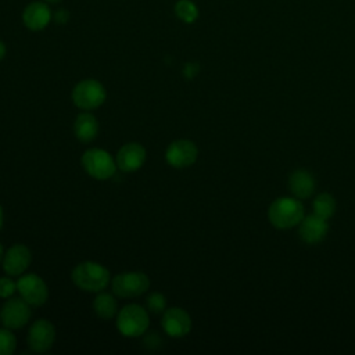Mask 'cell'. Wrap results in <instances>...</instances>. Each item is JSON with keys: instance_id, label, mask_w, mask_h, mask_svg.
Listing matches in <instances>:
<instances>
[{"instance_id": "4fadbf2b", "label": "cell", "mask_w": 355, "mask_h": 355, "mask_svg": "<svg viewBox=\"0 0 355 355\" xmlns=\"http://www.w3.org/2000/svg\"><path fill=\"white\" fill-rule=\"evenodd\" d=\"M147 158V151L143 147V144L137 141H129L125 143L116 153L115 161L118 169L126 173H132L139 171Z\"/></svg>"}, {"instance_id": "30bf717a", "label": "cell", "mask_w": 355, "mask_h": 355, "mask_svg": "<svg viewBox=\"0 0 355 355\" xmlns=\"http://www.w3.org/2000/svg\"><path fill=\"white\" fill-rule=\"evenodd\" d=\"M26 341L33 352L49 351L55 341V327L47 319L35 320L28 330Z\"/></svg>"}, {"instance_id": "44dd1931", "label": "cell", "mask_w": 355, "mask_h": 355, "mask_svg": "<svg viewBox=\"0 0 355 355\" xmlns=\"http://www.w3.org/2000/svg\"><path fill=\"white\" fill-rule=\"evenodd\" d=\"M146 309L153 315H162L166 309V297L162 293H150L146 298Z\"/></svg>"}, {"instance_id": "7c38bea8", "label": "cell", "mask_w": 355, "mask_h": 355, "mask_svg": "<svg viewBox=\"0 0 355 355\" xmlns=\"http://www.w3.org/2000/svg\"><path fill=\"white\" fill-rule=\"evenodd\" d=\"M32 262V252L25 244H12L3 257V270L12 277H19L26 272Z\"/></svg>"}, {"instance_id": "9c48e42d", "label": "cell", "mask_w": 355, "mask_h": 355, "mask_svg": "<svg viewBox=\"0 0 355 355\" xmlns=\"http://www.w3.org/2000/svg\"><path fill=\"white\" fill-rule=\"evenodd\" d=\"M198 157V148L194 141L189 139H179L172 143L165 150V161L169 166L176 169H183L191 166Z\"/></svg>"}, {"instance_id": "e0dca14e", "label": "cell", "mask_w": 355, "mask_h": 355, "mask_svg": "<svg viewBox=\"0 0 355 355\" xmlns=\"http://www.w3.org/2000/svg\"><path fill=\"white\" fill-rule=\"evenodd\" d=\"M93 311L94 313L104 320L112 319L118 313V301L115 298V294L105 293L104 290L97 293L96 298L93 300Z\"/></svg>"}, {"instance_id": "d4e9b609", "label": "cell", "mask_w": 355, "mask_h": 355, "mask_svg": "<svg viewBox=\"0 0 355 355\" xmlns=\"http://www.w3.org/2000/svg\"><path fill=\"white\" fill-rule=\"evenodd\" d=\"M6 53H7V49H6V44L3 43V40H0V61L6 57Z\"/></svg>"}, {"instance_id": "83f0119b", "label": "cell", "mask_w": 355, "mask_h": 355, "mask_svg": "<svg viewBox=\"0 0 355 355\" xmlns=\"http://www.w3.org/2000/svg\"><path fill=\"white\" fill-rule=\"evenodd\" d=\"M46 3H49V4H57V3H60L61 0H44Z\"/></svg>"}, {"instance_id": "9a60e30c", "label": "cell", "mask_w": 355, "mask_h": 355, "mask_svg": "<svg viewBox=\"0 0 355 355\" xmlns=\"http://www.w3.org/2000/svg\"><path fill=\"white\" fill-rule=\"evenodd\" d=\"M73 135L80 143H90L98 135V121L97 118L89 112L82 111L73 121Z\"/></svg>"}, {"instance_id": "277c9868", "label": "cell", "mask_w": 355, "mask_h": 355, "mask_svg": "<svg viewBox=\"0 0 355 355\" xmlns=\"http://www.w3.org/2000/svg\"><path fill=\"white\" fill-rule=\"evenodd\" d=\"M72 103L82 111L101 107L107 98V90L97 79H83L75 85L71 94Z\"/></svg>"}, {"instance_id": "603a6c76", "label": "cell", "mask_w": 355, "mask_h": 355, "mask_svg": "<svg viewBox=\"0 0 355 355\" xmlns=\"http://www.w3.org/2000/svg\"><path fill=\"white\" fill-rule=\"evenodd\" d=\"M17 293V282L12 279V276L0 277V298H10Z\"/></svg>"}, {"instance_id": "4316f807", "label": "cell", "mask_w": 355, "mask_h": 355, "mask_svg": "<svg viewBox=\"0 0 355 355\" xmlns=\"http://www.w3.org/2000/svg\"><path fill=\"white\" fill-rule=\"evenodd\" d=\"M3 257H4V248H3V244L0 243V265L3 262Z\"/></svg>"}, {"instance_id": "3957f363", "label": "cell", "mask_w": 355, "mask_h": 355, "mask_svg": "<svg viewBox=\"0 0 355 355\" xmlns=\"http://www.w3.org/2000/svg\"><path fill=\"white\" fill-rule=\"evenodd\" d=\"M83 171L96 180H108L116 172L115 158L103 148H87L80 157Z\"/></svg>"}, {"instance_id": "6da1fadb", "label": "cell", "mask_w": 355, "mask_h": 355, "mask_svg": "<svg viewBox=\"0 0 355 355\" xmlns=\"http://www.w3.org/2000/svg\"><path fill=\"white\" fill-rule=\"evenodd\" d=\"M73 284L87 293H100L111 283V275L108 269L94 261L79 262L71 273Z\"/></svg>"}, {"instance_id": "52a82bcc", "label": "cell", "mask_w": 355, "mask_h": 355, "mask_svg": "<svg viewBox=\"0 0 355 355\" xmlns=\"http://www.w3.org/2000/svg\"><path fill=\"white\" fill-rule=\"evenodd\" d=\"M31 305L21 297H10L4 301L0 309V323L11 330L22 329L28 324L32 316Z\"/></svg>"}, {"instance_id": "5b68a950", "label": "cell", "mask_w": 355, "mask_h": 355, "mask_svg": "<svg viewBox=\"0 0 355 355\" xmlns=\"http://www.w3.org/2000/svg\"><path fill=\"white\" fill-rule=\"evenodd\" d=\"M269 220L277 229H287L298 225L304 218V208L294 198H277L269 207Z\"/></svg>"}, {"instance_id": "cb8c5ba5", "label": "cell", "mask_w": 355, "mask_h": 355, "mask_svg": "<svg viewBox=\"0 0 355 355\" xmlns=\"http://www.w3.org/2000/svg\"><path fill=\"white\" fill-rule=\"evenodd\" d=\"M53 17H54V19H55L58 24H60V22L64 24V22L68 19V12H67L65 10H58Z\"/></svg>"}, {"instance_id": "7402d4cb", "label": "cell", "mask_w": 355, "mask_h": 355, "mask_svg": "<svg viewBox=\"0 0 355 355\" xmlns=\"http://www.w3.org/2000/svg\"><path fill=\"white\" fill-rule=\"evenodd\" d=\"M17 348V337L11 329H0V355H11Z\"/></svg>"}, {"instance_id": "d6986e66", "label": "cell", "mask_w": 355, "mask_h": 355, "mask_svg": "<svg viewBox=\"0 0 355 355\" xmlns=\"http://www.w3.org/2000/svg\"><path fill=\"white\" fill-rule=\"evenodd\" d=\"M175 15L184 24H193L198 18V8L191 0H178L173 7Z\"/></svg>"}, {"instance_id": "2e32d148", "label": "cell", "mask_w": 355, "mask_h": 355, "mask_svg": "<svg viewBox=\"0 0 355 355\" xmlns=\"http://www.w3.org/2000/svg\"><path fill=\"white\" fill-rule=\"evenodd\" d=\"M327 233V223L326 219L319 218L318 215L312 214L306 218H302L300 222V236L304 241L309 244L319 243Z\"/></svg>"}, {"instance_id": "484cf974", "label": "cell", "mask_w": 355, "mask_h": 355, "mask_svg": "<svg viewBox=\"0 0 355 355\" xmlns=\"http://www.w3.org/2000/svg\"><path fill=\"white\" fill-rule=\"evenodd\" d=\"M3 223H4V211H3V207L0 204V230L3 227Z\"/></svg>"}, {"instance_id": "ac0fdd59", "label": "cell", "mask_w": 355, "mask_h": 355, "mask_svg": "<svg viewBox=\"0 0 355 355\" xmlns=\"http://www.w3.org/2000/svg\"><path fill=\"white\" fill-rule=\"evenodd\" d=\"M288 186L295 197L306 198L315 189V180L306 171H295L288 179Z\"/></svg>"}, {"instance_id": "7a4b0ae2", "label": "cell", "mask_w": 355, "mask_h": 355, "mask_svg": "<svg viewBox=\"0 0 355 355\" xmlns=\"http://www.w3.org/2000/svg\"><path fill=\"white\" fill-rule=\"evenodd\" d=\"M150 326V315L146 306L139 304H128L116 313V329L128 338H136L147 333Z\"/></svg>"}, {"instance_id": "5bb4252c", "label": "cell", "mask_w": 355, "mask_h": 355, "mask_svg": "<svg viewBox=\"0 0 355 355\" xmlns=\"http://www.w3.org/2000/svg\"><path fill=\"white\" fill-rule=\"evenodd\" d=\"M51 19L53 12L49 3L46 1H32L26 4L22 11V22L25 28L33 32H39L47 28Z\"/></svg>"}, {"instance_id": "ba28073f", "label": "cell", "mask_w": 355, "mask_h": 355, "mask_svg": "<svg viewBox=\"0 0 355 355\" xmlns=\"http://www.w3.org/2000/svg\"><path fill=\"white\" fill-rule=\"evenodd\" d=\"M17 293L31 306H42L49 300L46 282L36 273H24L17 280Z\"/></svg>"}, {"instance_id": "8992f818", "label": "cell", "mask_w": 355, "mask_h": 355, "mask_svg": "<svg viewBox=\"0 0 355 355\" xmlns=\"http://www.w3.org/2000/svg\"><path fill=\"white\" fill-rule=\"evenodd\" d=\"M111 288L118 298H136L150 288V277L143 272H122L111 279Z\"/></svg>"}, {"instance_id": "8fae6325", "label": "cell", "mask_w": 355, "mask_h": 355, "mask_svg": "<svg viewBox=\"0 0 355 355\" xmlns=\"http://www.w3.org/2000/svg\"><path fill=\"white\" fill-rule=\"evenodd\" d=\"M162 330L172 338H180L190 333L191 318L190 315L179 306L166 308L161 318Z\"/></svg>"}, {"instance_id": "ffe728a7", "label": "cell", "mask_w": 355, "mask_h": 355, "mask_svg": "<svg viewBox=\"0 0 355 355\" xmlns=\"http://www.w3.org/2000/svg\"><path fill=\"white\" fill-rule=\"evenodd\" d=\"M336 209L334 198L330 194H320L313 201V214L322 219H329Z\"/></svg>"}]
</instances>
